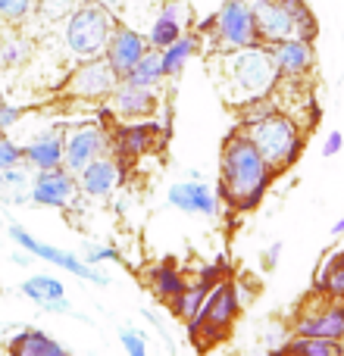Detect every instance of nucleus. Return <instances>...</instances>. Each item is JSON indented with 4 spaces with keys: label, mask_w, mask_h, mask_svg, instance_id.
<instances>
[{
    "label": "nucleus",
    "mask_w": 344,
    "mask_h": 356,
    "mask_svg": "<svg viewBox=\"0 0 344 356\" xmlns=\"http://www.w3.org/2000/svg\"><path fill=\"white\" fill-rule=\"evenodd\" d=\"M313 291L320 297H329V300H344V247L332 250L322 259L313 278Z\"/></svg>",
    "instance_id": "obj_22"
},
{
    "label": "nucleus",
    "mask_w": 344,
    "mask_h": 356,
    "mask_svg": "<svg viewBox=\"0 0 344 356\" xmlns=\"http://www.w3.org/2000/svg\"><path fill=\"white\" fill-rule=\"evenodd\" d=\"M31 60V38L19 29L0 31V69H19Z\"/></svg>",
    "instance_id": "obj_26"
},
{
    "label": "nucleus",
    "mask_w": 344,
    "mask_h": 356,
    "mask_svg": "<svg viewBox=\"0 0 344 356\" xmlns=\"http://www.w3.org/2000/svg\"><path fill=\"white\" fill-rule=\"evenodd\" d=\"M81 200L79 191V178H75L69 169H44V172H35L31 178V207L41 209H69Z\"/></svg>",
    "instance_id": "obj_11"
},
{
    "label": "nucleus",
    "mask_w": 344,
    "mask_h": 356,
    "mask_svg": "<svg viewBox=\"0 0 344 356\" xmlns=\"http://www.w3.org/2000/svg\"><path fill=\"white\" fill-rule=\"evenodd\" d=\"M269 356H297V353L291 350V347H279V350H272Z\"/></svg>",
    "instance_id": "obj_40"
},
{
    "label": "nucleus",
    "mask_w": 344,
    "mask_h": 356,
    "mask_svg": "<svg viewBox=\"0 0 344 356\" xmlns=\"http://www.w3.org/2000/svg\"><path fill=\"white\" fill-rule=\"evenodd\" d=\"M104 106L119 122H141V119H150L157 113L160 97H157L154 88H141V85H132V81L119 79L116 91L110 94V100Z\"/></svg>",
    "instance_id": "obj_13"
},
{
    "label": "nucleus",
    "mask_w": 344,
    "mask_h": 356,
    "mask_svg": "<svg viewBox=\"0 0 344 356\" xmlns=\"http://www.w3.org/2000/svg\"><path fill=\"white\" fill-rule=\"evenodd\" d=\"M194 54H201V38L191 35V31H188V35H182L178 41H172L166 50H160L166 79H178V75L185 72V66L194 60Z\"/></svg>",
    "instance_id": "obj_25"
},
{
    "label": "nucleus",
    "mask_w": 344,
    "mask_h": 356,
    "mask_svg": "<svg viewBox=\"0 0 344 356\" xmlns=\"http://www.w3.org/2000/svg\"><path fill=\"white\" fill-rule=\"evenodd\" d=\"M210 291H213V288H210L207 282H201V278H191V282H185L182 294H178L175 300L169 303L172 316H175V319H182L185 325H191V322L201 316V309H203V303H207Z\"/></svg>",
    "instance_id": "obj_24"
},
{
    "label": "nucleus",
    "mask_w": 344,
    "mask_h": 356,
    "mask_svg": "<svg viewBox=\"0 0 344 356\" xmlns=\"http://www.w3.org/2000/svg\"><path fill=\"white\" fill-rule=\"evenodd\" d=\"M119 25V16L110 13L107 6L94 3V0H85L72 16L63 22L60 38H63V47L72 60H97V56L107 54L110 47V38Z\"/></svg>",
    "instance_id": "obj_4"
},
{
    "label": "nucleus",
    "mask_w": 344,
    "mask_h": 356,
    "mask_svg": "<svg viewBox=\"0 0 344 356\" xmlns=\"http://www.w3.org/2000/svg\"><path fill=\"white\" fill-rule=\"evenodd\" d=\"M22 116H25V110L22 106H16V104H0V135H6L10 129H16L19 122H22Z\"/></svg>",
    "instance_id": "obj_36"
},
{
    "label": "nucleus",
    "mask_w": 344,
    "mask_h": 356,
    "mask_svg": "<svg viewBox=\"0 0 344 356\" xmlns=\"http://www.w3.org/2000/svg\"><path fill=\"white\" fill-rule=\"evenodd\" d=\"M116 85H119V75H116V69L107 63V56L81 60L79 66L66 75L63 97L85 100V104H100V100H110V94L116 91Z\"/></svg>",
    "instance_id": "obj_9"
},
{
    "label": "nucleus",
    "mask_w": 344,
    "mask_h": 356,
    "mask_svg": "<svg viewBox=\"0 0 344 356\" xmlns=\"http://www.w3.org/2000/svg\"><path fill=\"white\" fill-rule=\"evenodd\" d=\"M144 282H148L150 294H154L160 303H172L178 294H182V288H185V282H188V278L175 269V263H172V259H163V263L150 266V269L144 272Z\"/></svg>",
    "instance_id": "obj_21"
},
{
    "label": "nucleus",
    "mask_w": 344,
    "mask_h": 356,
    "mask_svg": "<svg viewBox=\"0 0 344 356\" xmlns=\"http://www.w3.org/2000/svg\"><path fill=\"white\" fill-rule=\"evenodd\" d=\"M166 200L172 209L188 216H207V219H216L222 207V197L216 194L213 184L201 181V178H185V181H175L166 191Z\"/></svg>",
    "instance_id": "obj_14"
},
{
    "label": "nucleus",
    "mask_w": 344,
    "mask_h": 356,
    "mask_svg": "<svg viewBox=\"0 0 344 356\" xmlns=\"http://www.w3.org/2000/svg\"><path fill=\"white\" fill-rule=\"evenodd\" d=\"M266 54H269L272 66H276L279 81L291 85V81H304L316 66V50L313 41H304V38H285L276 44H263Z\"/></svg>",
    "instance_id": "obj_12"
},
{
    "label": "nucleus",
    "mask_w": 344,
    "mask_h": 356,
    "mask_svg": "<svg viewBox=\"0 0 344 356\" xmlns=\"http://www.w3.org/2000/svg\"><path fill=\"white\" fill-rule=\"evenodd\" d=\"M213 38L216 41V56L232 54V50H244V47H257L260 35L257 25H253V10L251 0H222L219 10L201 22L197 38Z\"/></svg>",
    "instance_id": "obj_5"
},
{
    "label": "nucleus",
    "mask_w": 344,
    "mask_h": 356,
    "mask_svg": "<svg viewBox=\"0 0 344 356\" xmlns=\"http://www.w3.org/2000/svg\"><path fill=\"white\" fill-rule=\"evenodd\" d=\"M0 104H3V88H0Z\"/></svg>",
    "instance_id": "obj_42"
},
{
    "label": "nucleus",
    "mask_w": 344,
    "mask_h": 356,
    "mask_svg": "<svg viewBox=\"0 0 344 356\" xmlns=\"http://www.w3.org/2000/svg\"><path fill=\"white\" fill-rule=\"evenodd\" d=\"M63 147H66V131L63 125H50V129L31 135L22 144V163L35 172L44 169H60L63 166Z\"/></svg>",
    "instance_id": "obj_18"
},
{
    "label": "nucleus",
    "mask_w": 344,
    "mask_h": 356,
    "mask_svg": "<svg viewBox=\"0 0 344 356\" xmlns=\"http://www.w3.org/2000/svg\"><path fill=\"white\" fill-rule=\"evenodd\" d=\"M31 172L25 163L0 172V207H25L31 200Z\"/></svg>",
    "instance_id": "obj_23"
},
{
    "label": "nucleus",
    "mask_w": 344,
    "mask_h": 356,
    "mask_svg": "<svg viewBox=\"0 0 344 356\" xmlns=\"http://www.w3.org/2000/svg\"><path fill=\"white\" fill-rule=\"evenodd\" d=\"M282 106H279V97L276 91L269 94V97H260V100H251V104L241 106V125H251V122H260V119L272 116V113H279Z\"/></svg>",
    "instance_id": "obj_32"
},
{
    "label": "nucleus",
    "mask_w": 344,
    "mask_h": 356,
    "mask_svg": "<svg viewBox=\"0 0 344 356\" xmlns=\"http://www.w3.org/2000/svg\"><path fill=\"white\" fill-rule=\"evenodd\" d=\"M119 341H123L125 356H148V338H144L138 328H123Z\"/></svg>",
    "instance_id": "obj_35"
},
{
    "label": "nucleus",
    "mask_w": 344,
    "mask_h": 356,
    "mask_svg": "<svg viewBox=\"0 0 344 356\" xmlns=\"http://www.w3.org/2000/svg\"><path fill=\"white\" fill-rule=\"evenodd\" d=\"M332 234H338V238H341V234H344V216H341V219H338V222H335V228H332Z\"/></svg>",
    "instance_id": "obj_41"
},
{
    "label": "nucleus",
    "mask_w": 344,
    "mask_h": 356,
    "mask_svg": "<svg viewBox=\"0 0 344 356\" xmlns=\"http://www.w3.org/2000/svg\"><path fill=\"white\" fill-rule=\"evenodd\" d=\"M110 154V129L104 122H81L72 131H66V147H63V169L79 175L88 163Z\"/></svg>",
    "instance_id": "obj_10"
},
{
    "label": "nucleus",
    "mask_w": 344,
    "mask_h": 356,
    "mask_svg": "<svg viewBox=\"0 0 344 356\" xmlns=\"http://www.w3.org/2000/svg\"><path fill=\"white\" fill-rule=\"evenodd\" d=\"M148 50H150V44H148V38H144V31H138V29H132V25L119 22L104 56H107V63L116 69L119 79H125V75H129L132 69L141 63V56L148 54Z\"/></svg>",
    "instance_id": "obj_17"
},
{
    "label": "nucleus",
    "mask_w": 344,
    "mask_h": 356,
    "mask_svg": "<svg viewBox=\"0 0 344 356\" xmlns=\"http://www.w3.org/2000/svg\"><path fill=\"white\" fill-rule=\"evenodd\" d=\"M10 356H72L69 347H63L56 338H50L41 328H22L10 338Z\"/></svg>",
    "instance_id": "obj_20"
},
{
    "label": "nucleus",
    "mask_w": 344,
    "mask_h": 356,
    "mask_svg": "<svg viewBox=\"0 0 344 356\" xmlns=\"http://www.w3.org/2000/svg\"><path fill=\"white\" fill-rule=\"evenodd\" d=\"M272 169L241 129H232L219 154V197L235 213H253L266 200L272 184Z\"/></svg>",
    "instance_id": "obj_1"
},
{
    "label": "nucleus",
    "mask_w": 344,
    "mask_h": 356,
    "mask_svg": "<svg viewBox=\"0 0 344 356\" xmlns=\"http://www.w3.org/2000/svg\"><path fill=\"white\" fill-rule=\"evenodd\" d=\"M81 259H85L88 266H100V263H125V257L116 250V247L110 244H97V241H88L85 247H81Z\"/></svg>",
    "instance_id": "obj_33"
},
{
    "label": "nucleus",
    "mask_w": 344,
    "mask_h": 356,
    "mask_svg": "<svg viewBox=\"0 0 344 356\" xmlns=\"http://www.w3.org/2000/svg\"><path fill=\"white\" fill-rule=\"evenodd\" d=\"M251 144L260 150V156L266 160V166L272 169V175H282L301 160L304 150V129L295 116L288 113H272V116L260 119V122L251 125H238Z\"/></svg>",
    "instance_id": "obj_3"
},
{
    "label": "nucleus",
    "mask_w": 344,
    "mask_h": 356,
    "mask_svg": "<svg viewBox=\"0 0 344 356\" xmlns=\"http://www.w3.org/2000/svg\"><path fill=\"white\" fill-rule=\"evenodd\" d=\"M154 122H119L116 129H110V154L125 166L154 147Z\"/></svg>",
    "instance_id": "obj_19"
},
{
    "label": "nucleus",
    "mask_w": 344,
    "mask_h": 356,
    "mask_svg": "<svg viewBox=\"0 0 344 356\" xmlns=\"http://www.w3.org/2000/svg\"><path fill=\"white\" fill-rule=\"evenodd\" d=\"M19 294L29 297V300L38 303V307H47L50 300H63V297H66V288H63L60 278L44 275V272H41V275L25 278V282L19 284Z\"/></svg>",
    "instance_id": "obj_27"
},
{
    "label": "nucleus",
    "mask_w": 344,
    "mask_h": 356,
    "mask_svg": "<svg viewBox=\"0 0 344 356\" xmlns=\"http://www.w3.org/2000/svg\"><path fill=\"white\" fill-rule=\"evenodd\" d=\"M125 81H132V85H141V88H154V91H157V88L166 81L160 50H148V54L141 56V63H138V66L132 69L129 75H125Z\"/></svg>",
    "instance_id": "obj_28"
},
{
    "label": "nucleus",
    "mask_w": 344,
    "mask_h": 356,
    "mask_svg": "<svg viewBox=\"0 0 344 356\" xmlns=\"http://www.w3.org/2000/svg\"><path fill=\"white\" fill-rule=\"evenodd\" d=\"M291 332L297 338H322L344 344V300H329L320 294L310 297L291 322Z\"/></svg>",
    "instance_id": "obj_8"
},
{
    "label": "nucleus",
    "mask_w": 344,
    "mask_h": 356,
    "mask_svg": "<svg viewBox=\"0 0 344 356\" xmlns=\"http://www.w3.org/2000/svg\"><path fill=\"white\" fill-rule=\"evenodd\" d=\"M81 3H85V0H38L35 16L41 19V22H47V25H56V22L63 25Z\"/></svg>",
    "instance_id": "obj_30"
},
{
    "label": "nucleus",
    "mask_w": 344,
    "mask_h": 356,
    "mask_svg": "<svg viewBox=\"0 0 344 356\" xmlns=\"http://www.w3.org/2000/svg\"><path fill=\"white\" fill-rule=\"evenodd\" d=\"M341 144H344L341 131H329L326 141H322V156H335V154L341 150Z\"/></svg>",
    "instance_id": "obj_37"
},
{
    "label": "nucleus",
    "mask_w": 344,
    "mask_h": 356,
    "mask_svg": "<svg viewBox=\"0 0 344 356\" xmlns=\"http://www.w3.org/2000/svg\"><path fill=\"white\" fill-rule=\"evenodd\" d=\"M94 3H100V6H107L110 13H116V16H123L125 13V6H129V0H94Z\"/></svg>",
    "instance_id": "obj_39"
},
{
    "label": "nucleus",
    "mask_w": 344,
    "mask_h": 356,
    "mask_svg": "<svg viewBox=\"0 0 344 356\" xmlns=\"http://www.w3.org/2000/svg\"><path fill=\"white\" fill-rule=\"evenodd\" d=\"M6 234H10L25 253H31V257L44 259V263L56 266V269H63V272H72L81 282H91V284H97V288H110V275H104L97 266H88L85 259L72 250H63V247H54V244H47V241H38L35 234H29L19 222H13V225L6 228Z\"/></svg>",
    "instance_id": "obj_7"
},
{
    "label": "nucleus",
    "mask_w": 344,
    "mask_h": 356,
    "mask_svg": "<svg viewBox=\"0 0 344 356\" xmlns=\"http://www.w3.org/2000/svg\"><path fill=\"white\" fill-rule=\"evenodd\" d=\"M216 69H219L222 97H226L235 110H241V106L251 104V100L269 97V94L279 88L276 66H272V60H269L263 44L222 54L219 60H216Z\"/></svg>",
    "instance_id": "obj_2"
},
{
    "label": "nucleus",
    "mask_w": 344,
    "mask_h": 356,
    "mask_svg": "<svg viewBox=\"0 0 344 356\" xmlns=\"http://www.w3.org/2000/svg\"><path fill=\"white\" fill-rule=\"evenodd\" d=\"M291 350L297 356H344V344L338 341H322V338H291Z\"/></svg>",
    "instance_id": "obj_31"
},
{
    "label": "nucleus",
    "mask_w": 344,
    "mask_h": 356,
    "mask_svg": "<svg viewBox=\"0 0 344 356\" xmlns=\"http://www.w3.org/2000/svg\"><path fill=\"white\" fill-rule=\"evenodd\" d=\"M188 25H191V6L185 0H163L160 10L150 16L144 38H148L150 50H166L172 41L188 35Z\"/></svg>",
    "instance_id": "obj_15"
},
{
    "label": "nucleus",
    "mask_w": 344,
    "mask_h": 356,
    "mask_svg": "<svg viewBox=\"0 0 344 356\" xmlns=\"http://www.w3.org/2000/svg\"><path fill=\"white\" fill-rule=\"evenodd\" d=\"M279 253H282V241H276L272 247H266V250H263V269L266 272L279 266Z\"/></svg>",
    "instance_id": "obj_38"
},
{
    "label": "nucleus",
    "mask_w": 344,
    "mask_h": 356,
    "mask_svg": "<svg viewBox=\"0 0 344 356\" xmlns=\"http://www.w3.org/2000/svg\"><path fill=\"white\" fill-rule=\"evenodd\" d=\"M75 178H79L81 197H88V200H107V197H113L119 191V184H123L125 166L113 154H107V156H100V160L88 163Z\"/></svg>",
    "instance_id": "obj_16"
},
{
    "label": "nucleus",
    "mask_w": 344,
    "mask_h": 356,
    "mask_svg": "<svg viewBox=\"0 0 344 356\" xmlns=\"http://www.w3.org/2000/svg\"><path fill=\"white\" fill-rule=\"evenodd\" d=\"M38 0H0V31L22 29L35 16Z\"/></svg>",
    "instance_id": "obj_29"
},
{
    "label": "nucleus",
    "mask_w": 344,
    "mask_h": 356,
    "mask_svg": "<svg viewBox=\"0 0 344 356\" xmlns=\"http://www.w3.org/2000/svg\"><path fill=\"white\" fill-rule=\"evenodd\" d=\"M241 307H244V297H241L238 284L235 282H219L213 291H210L207 303H203L201 316L188 325V334L197 347H213L232 332L235 319L241 316Z\"/></svg>",
    "instance_id": "obj_6"
},
{
    "label": "nucleus",
    "mask_w": 344,
    "mask_h": 356,
    "mask_svg": "<svg viewBox=\"0 0 344 356\" xmlns=\"http://www.w3.org/2000/svg\"><path fill=\"white\" fill-rule=\"evenodd\" d=\"M22 163V144H16L10 135H0V172Z\"/></svg>",
    "instance_id": "obj_34"
}]
</instances>
